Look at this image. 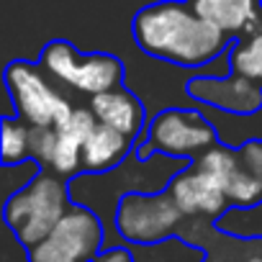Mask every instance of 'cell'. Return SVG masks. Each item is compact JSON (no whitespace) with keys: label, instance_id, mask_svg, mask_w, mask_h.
Here are the masks:
<instances>
[{"label":"cell","instance_id":"13","mask_svg":"<svg viewBox=\"0 0 262 262\" xmlns=\"http://www.w3.org/2000/svg\"><path fill=\"white\" fill-rule=\"evenodd\" d=\"M90 111L95 113V118L100 123L123 131V134L131 137V139H137L142 134V128H144V116H147L144 105L123 85L93 95L90 98Z\"/></svg>","mask_w":262,"mask_h":262},{"label":"cell","instance_id":"2","mask_svg":"<svg viewBox=\"0 0 262 262\" xmlns=\"http://www.w3.org/2000/svg\"><path fill=\"white\" fill-rule=\"evenodd\" d=\"M70 206L72 201L64 178L52 170H41L24 188L8 195L3 206V219L13 239L24 249H29L57 226Z\"/></svg>","mask_w":262,"mask_h":262},{"label":"cell","instance_id":"7","mask_svg":"<svg viewBox=\"0 0 262 262\" xmlns=\"http://www.w3.org/2000/svg\"><path fill=\"white\" fill-rule=\"evenodd\" d=\"M6 88L16 105V116L31 126H57L72 111L67 98L49 82L41 64L13 59L6 67Z\"/></svg>","mask_w":262,"mask_h":262},{"label":"cell","instance_id":"3","mask_svg":"<svg viewBox=\"0 0 262 262\" xmlns=\"http://www.w3.org/2000/svg\"><path fill=\"white\" fill-rule=\"evenodd\" d=\"M185 213L170 190H134L123 193L113 211V229L126 244H160L180 236Z\"/></svg>","mask_w":262,"mask_h":262},{"label":"cell","instance_id":"8","mask_svg":"<svg viewBox=\"0 0 262 262\" xmlns=\"http://www.w3.org/2000/svg\"><path fill=\"white\" fill-rule=\"evenodd\" d=\"M201 170H206L226 193L229 203L236 208H252L262 201V183L242 165L236 149L229 147H211L198 160H193Z\"/></svg>","mask_w":262,"mask_h":262},{"label":"cell","instance_id":"16","mask_svg":"<svg viewBox=\"0 0 262 262\" xmlns=\"http://www.w3.org/2000/svg\"><path fill=\"white\" fill-rule=\"evenodd\" d=\"M31 123L21 116H8L3 121V165H21L31 157Z\"/></svg>","mask_w":262,"mask_h":262},{"label":"cell","instance_id":"14","mask_svg":"<svg viewBox=\"0 0 262 262\" xmlns=\"http://www.w3.org/2000/svg\"><path fill=\"white\" fill-rule=\"evenodd\" d=\"M131 142L134 139L126 137L123 131L98 121L82 144V170L85 172H108V170L118 167L123 162V157L128 155Z\"/></svg>","mask_w":262,"mask_h":262},{"label":"cell","instance_id":"18","mask_svg":"<svg viewBox=\"0 0 262 262\" xmlns=\"http://www.w3.org/2000/svg\"><path fill=\"white\" fill-rule=\"evenodd\" d=\"M236 152L242 157V165L262 183V142H247Z\"/></svg>","mask_w":262,"mask_h":262},{"label":"cell","instance_id":"5","mask_svg":"<svg viewBox=\"0 0 262 262\" xmlns=\"http://www.w3.org/2000/svg\"><path fill=\"white\" fill-rule=\"evenodd\" d=\"M39 64L59 85H67V88L85 93L90 98L98 93H105L111 88L123 85V75H126L123 62L118 57L105 54V52L80 54L64 39L49 41L39 54Z\"/></svg>","mask_w":262,"mask_h":262},{"label":"cell","instance_id":"1","mask_svg":"<svg viewBox=\"0 0 262 262\" xmlns=\"http://www.w3.org/2000/svg\"><path fill=\"white\" fill-rule=\"evenodd\" d=\"M131 34L142 52L180 67H203L229 47V36L201 18L188 0L144 6L131 21Z\"/></svg>","mask_w":262,"mask_h":262},{"label":"cell","instance_id":"10","mask_svg":"<svg viewBox=\"0 0 262 262\" xmlns=\"http://www.w3.org/2000/svg\"><path fill=\"white\" fill-rule=\"evenodd\" d=\"M167 190L175 198V203L180 206V211L185 213V219L213 221L231 206L226 193H224V188L206 170H201L195 162L188 170H180L170 180Z\"/></svg>","mask_w":262,"mask_h":262},{"label":"cell","instance_id":"6","mask_svg":"<svg viewBox=\"0 0 262 262\" xmlns=\"http://www.w3.org/2000/svg\"><path fill=\"white\" fill-rule=\"evenodd\" d=\"M216 144V128L203 113L190 108H167L152 118L147 142L139 147V157H152L160 152L178 160H198Z\"/></svg>","mask_w":262,"mask_h":262},{"label":"cell","instance_id":"21","mask_svg":"<svg viewBox=\"0 0 262 262\" xmlns=\"http://www.w3.org/2000/svg\"><path fill=\"white\" fill-rule=\"evenodd\" d=\"M203 262H226V259H219V257H206Z\"/></svg>","mask_w":262,"mask_h":262},{"label":"cell","instance_id":"11","mask_svg":"<svg viewBox=\"0 0 262 262\" xmlns=\"http://www.w3.org/2000/svg\"><path fill=\"white\" fill-rule=\"evenodd\" d=\"M98 123L95 113L82 105H72V111L57 123V139H54V155L47 170L70 178L77 170H82V144L93 126Z\"/></svg>","mask_w":262,"mask_h":262},{"label":"cell","instance_id":"17","mask_svg":"<svg viewBox=\"0 0 262 262\" xmlns=\"http://www.w3.org/2000/svg\"><path fill=\"white\" fill-rule=\"evenodd\" d=\"M54 139H57V126H34L31 128V160L49 167L54 155Z\"/></svg>","mask_w":262,"mask_h":262},{"label":"cell","instance_id":"4","mask_svg":"<svg viewBox=\"0 0 262 262\" xmlns=\"http://www.w3.org/2000/svg\"><path fill=\"white\" fill-rule=\"evenodd\" d=\"M108 244V231L90 206L72 203L57 226L26 249V262H93Z\"/></svg>","mask_w":262,"mask_h":262},{"label":"cell","instance_id":"9","mask_svg":"<svg viewBox=\"0 0 262 262\" xmlns=\"http://www.w3.org/2000/svg\"><path fill=\"white\" fill-rule=\"evenodd\" d=\"M188 93L211 108L236 116H249L262 108V82L236 72L226 77H193L188 82Z\"/></svg>","mask_w":262,"mask_h":262},{"label":"cell","instance_id":"12","mask_svg":"<svg viewBox=\"0 0 262 262\" xmlns=\"http://www.w3.org/2000/svg\"><path fill=\"white\" fill-rule=\"evenodd\" d=\"M193 11L229 39L262 29V0H188Z\"/></svg>","mask_w":262,"mask_h":262},{"label":"cell","instance_id":"20","mask_svg":"<svg viewBox=\"0 0 262 262\" xmlns=\"http://www.w3.org/2000/svg\"><path fill=\"white\" fill-rule=\"evenodd\" d=\"M244 262H262V239L254 242V249H252L249 257H244Z\"/></svg>","mask_w":262,"mask_h":262},{"label":"cell","instance_id":"19","mask_svg":"<svg viewBox=\"0 0 262 262\" xmlns=\"http://www.w3.org/2000/svg\"><path fill=\"white\" fill-rule=\"evenodd\" d=\"M93 262H137L134 257V249L131 244H111V247H103L100 254L93 259Z\"/></svg>","mask_w":262,"mask_h":262},{"label":"cell","instance_id":"15","mask_svg":"<svg viewBox=\"0 0 262 262\" xmlns=\"http://www.w3.org/2000/svg\"><path fill=\"white\" fill-rule=\"evenodd\" d=\"M229 64L231 72L262 82V29L236 39V44L231 47Z\"/></svg>","mask_w":262,"mask_h":262}]
</instances>
